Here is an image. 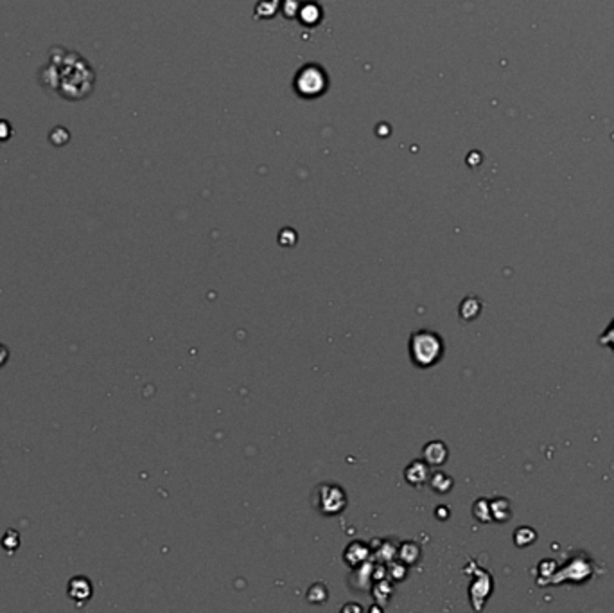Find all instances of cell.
I'll return each mask as SVG.
<instances>
[{
    "mask_svg": "<svg viewBox=\"0 0 614 613\" xmlns=\"http://www.w3.org/2000/svg\"><path fill=\"white\" fill-rule=\"evenodd\" d=\"M42 78L45 87L54 88L65 99L86 98L94 87V71L76 52L65 51V56L51 58Z\"/></svg>",
    "mask_w": 614,
    "mask_h": 613,
    "instance_id": "obj_1",
    "label": "cell"
},
{
    "mask_svg": "<svg viewBox=\"0 0 614 613\" xmlns=\"http://www.w3.org/2000/svg\"><path fill=\"white\" fill-rule=\"evenodd\" d=\"M410 353L413 362L420 367L433 366L442 356L444 346L440 337L431 331H419L411 337Z\"/></svg>",
    "mask_w": 614,
    "mask_h": 613,
    "instance_id": "obj_2",
    "label": "cell"
},
{
    "mask_svg": "<svg viewBox=\"0 0 614 613\" xmlns=\"http://www.w3.org/2000/svg\"><path fill=\"white\" fill-rule=\"evenodd\" d=\"M595 563L591 561L589 554H584V552H580V554H577L575 558H572L569 561H567L566 566H562V568H557L559 572H555V574L550 578V581H548V585H557V583H575V585H582V583L589 581L591 578H593V574H595Z\"/></svg>",
    "mask_w": 614,
    "mask_h": 613,
    "instance_id": "obj_3",
    "label": "cell"
},
{
    "mask_svg": "<svg viewBox=\"0 0 614 613\" xmlns=\"http://www.w3.org/2000/svg\"><path fill=\"white\" fill-rule=\"evenodd\" d=\"M67 595L74 605L83 606L90 601L94 595V585L85 576H74L67 585Z\"/></svg>",
    "mask_w": 614,
    "mask_h": 613,
    "instance_id": "obj_4",
    "label": "cell"
},
{
    "mask_svg": "<svg viewBox=\"0 0 614 613\" xmlns=\"http://www.w3.org/2000/svg\"><path fill=\"white\" fill-rule=\"evenodd\" d=\"M490 592H492V579H490V576L487 572H478L476 581L471 586V601L485 602Z\"/></svg>",
    "mask_w": 614,
    "mask_h": 613,
    "instance_id": "obj_5",
    "label": "cell"
},
{
    "mask_svg": "<svg viewBox=\"0 0 614 613\" xmlns=\"http://www.w3.org/2000/svg\"><path fill=\"white\" fill-rule=\"evenodd\" d=\"M320 491H321V496H324L320 509H324L325 515H338V513L343 509L345 502H338V500L334 502V496L340 495V493L343 491H341L340 488H334V486H325V488L320 489Z\"/></svg>",
    "mask_w": 614,
    "mask_h": 613,
    "instance_id": "obj_6",
    "label": "cell"
},
{
    "mask_svg": "<svg viewBox=\"0 0 614 613\" xmlns=\"http://www.w3.org/2000/svg\"><path fill=\"white\" fill-rule=\"evenodd\" d=\"M490 515H492V520H496V522H509L512 518V506H510V502L507 498L497 496V498H494L490 502Z\"/></svg>",
    "mask_w": 614,
    "mask_h": 613,
    "instance_id": "obj_7",
    "label": "cell"
},
{
    "mask_svg": "<svg viewBox=\"0 0 614 613\" xmlns=\"http://www.w3.org/2000/svg\"><path fill=\"white\" fill-rule=\"evenodd\" d=\"M424 459L430 464H433V466H440V464L446 462L447 448L440 440H433V443L426 445V448H424Z\"/></svg>",
    "mask_w": 614,
    "mask_h": 613,
    "instance_id": "obj_8",
    "label": "cell"
},
{
    "mask_svg": "<svg viewBox=\"0 0 614 613\" xmlns=\"http://www.w3.org/2000/svg\"><path fill=\"white\" fill-rule=\"evenodd\" d=\"M427 475H430V472H427V466L423 462H411L410 468L406 469V479L408 482L411 484V486H420L423 482H426Z\"/></svg>",
    "mask_w": 614,
    "mask_h": 613,
    "instance_id": "obj_9",
    "label": "cell"
},
{
    "mask_svg": "<svg viewBox=\"0 0 614 613\" xmlns=\"http://www.w3.org/2000/svg\"><path fill=\"white\" fill-rule=\"evenodd\" d=\"M537 539V532L533 531L532 527L529 525H523L519 527L516 532H514V543H516L519 549H523V547H529L532 545L533 542Z\"/></svg>",
    "mask_w": 614,
    "mask_h": 613,
    "instance_id": "obj_10",
    "label": "cell"
},
{
    "mask_svg": "<svg viewBox=\"0 0 614 613\" xmlns=\"http://www.w3.org/2000/svg\"><path fill=\"white\" fill-rule=\"evenodd\" d=\"M481 311V303L476 299V297H467L466 300L462 303V306H460V315H462V319L466 320H474L480 315Z\"/></svg>",
    "mask_w": 614,
    "mask_h": 613,
    "instance_id": "obj_11",
    "label": "cell"
},
{
    "mask_svg": "<svg viewBox=\"0 0 614 613\" xmlns=\"http://www.w3.org/2000/svg\"><path fill=\"white\" fill-rule=\"evenodd\" d=\"M20 547V535L15 529H8L6 535L2 536V549H4L8 554H15Z\"/></svg>",
    "mask_w": 614,
    "mask_h": 613,
    "instance_id": "obj_12",
    "label": "cell"
},
{
    "mask_svg": "<svg viewBox=\"0 0 614 613\" xmlns=\"http://www.w3.org/2000/svg\"><path fill=\"white\" fill-rule=\"evenodd\" d=\"M431 488L438 493H447L451 488H453V479L447 477L446 473L442 472L435 473L433 479H431Z\"/></svg>",
    "mask_w": 614,
    "mask_h": 613,
    "instance_id": "obj_13",
    "label": "cell"
},
{
    "mask_svg": "<svg viewBox=\"0 0 614 613\" xmlns=\"http://www.w3.org/2000/svg\"><path fill=\"white\" fill-rule=\"evenodd\" d=\"M473 511H474V516H476L480 522L485 523V522H490V520H492V515H490V502H487V500H483V498L478 500V502L474 503Z\"/></svg>",
    "mask_w": 614,
    "mask_h": 613,
    "instance_id": "obj_14",
    "label": "cell"
},
{
    "mask_svg": "<svg viewBox=\"0 0 614 613\" xmlns=\"http://www.w3.org/2000/svg\"><path fill=\"white\" fill-rule=\"evenodd\" d=\"M598 344L600 346H606V347H609V349L614 351V319L610 320V324L606 327V331L600 334Z\"/></svg>",
    "mask_w": 614,
    "mask_h": 613,
    "instance_id": "obj_15",
    "label": "cell"
},
{
    "mask_svg": "<svg viewBox=\"0 0 614 613\" xmlns=\"http://www.w3.org/2000/svg\"><path fill=\"white\" fill-rule=\"evenodd\" d=\"M9 354H11L9 347L0 342V369H2V367H4L6 363L9 362Z\"/></svg>",
    "mask_w": 614,
    "mask_h": 613,
    "instance_id": "obj_16",
    "label": "cell"
}]
</instances>
